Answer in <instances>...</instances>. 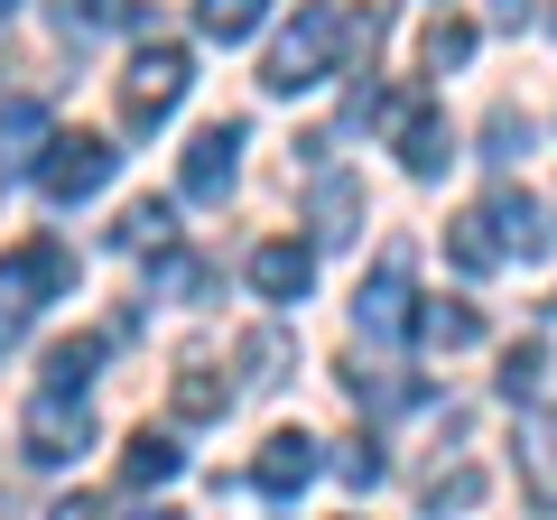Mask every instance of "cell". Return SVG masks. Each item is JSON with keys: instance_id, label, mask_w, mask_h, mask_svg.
Wrapping results in <instances>:
<instances>
[{"instance_id": "obj_1", "label": "cell", "mask_w": 557, "mask_h": 520, "mask_svg": "<svg viewBox=\"0 0 557 520\" xmlns=\"http://www.w3.org/2000/svg\"><path fill=\"white\" fill-rule=\"evenodd\" d=\"M335 75H344V20H335V0H307L298 28H278L260 84H270V94H317V84H335Z\"/></svg>"}, {"instance_id": "obj_2", "label": "cell", "mask_w": 557, "mask_h": 520, "mask_svg": "<svg viewBox=\"0 0 557 520\" xmlns=\"http://www.w3.org/2000/svg\"><path fill=\"white\" fill-rule=\"evenodd\" d=\"M57 298H75V251L38 233V242H20V251L0 260V344L20 335L28 317H47Z\"/></svg>"}, {"instance_id": "obj_3", "label": "cell", "mask_w": 557, "mask_h": 520, "mask_svg": "<svg viewBox=\"0 0 557 520\" xmlns=\"http://www.w3.org/2000/svg\"><path fill=\"white\" fill-rule=\"evenodd\" d=\"M186 84H196V57H186L177 38H149L131 65H121V121H131V131H159V121L186 102Z\"/></svg>"}, {"instance_id": "obj_4", "label": "cell", "mask_w": 557, "mask_h": 520, "mask_svg": "<svg viewBox=\"0 0 557 520\" xmlns=\"http://www.w3.org/2000/svg\"><path fill=\"white\" fill-rule=\"evenodd\" d=\"M112 168H121V149L102 140V131H57V140L38 149V168H28V177H38L47 205H84V196H102V186H112Z\"/></svg>"}, {"instance_id": "obj_5", "label": "cell", "mask_w": 557, "mask_h": 520, "mask_svg": "<svg viewBox=\"0 0 557 520\" xmlns=\"http://www.w3.org/2000/svg\"><path fill=\"white\" fill-rule=\"evenodd\" d=\"M391 121V140H399V168H409V177H446V159H456V131H446L437 121V102H362V121Z\"/></svg>"}, {"instance_id": "obj_6", "label": "cell", "mask_w": 557, "mask_h": 520, "mask_svg": "<svg viewBox=\"0 0 557 520\" xmlns=\"http://www.w3.org/2000/svg\"><path fill=\"white\" fill-rule=\"evenodd\" d=\"M84 446H94V409L38 391V400H28V419H20V456H28V465H75Z\"/></svg>"}, {"instance_id": "obj_7", "label": "cell", "mask_w": 557, "mask_h": 520, "mask_svg": "<svg viewBox=\"0 0 557 520\" xmlns=\"http://www.w3.org/2000/svg\"><path fill=\"white\" fill-rule=\"evenodd\" d=\"M409 317H418V298H409V242H391L381 270L354 288V325H362L372 344H391V335H409Z\"/></svg>"}, {"instance_id": "obj_8", "label": "cell", "mask_w": 557, "mask_h": 520, "mask_svg": "<svg viewBox=\"0 0 557 520\" xmlns=\"http://www.w3.org/2000/svg\"><path fill=\"white\" fill-rule=\"evenodd\" d=\"M317 474H325V437H307V428H270V437H260V456H251L260 502H298Z\"/></svg>"}, {"instance_id": "obj_9", "label": "cell", "mask_w": 557, "mask_h": 520, "mask_svg": "<svg viewBox=\"0 0 557 520\" xmlns=\"http://www.w3.org/2000/svg\"><path fill=\"white\" fill-rule=\"evenodd\" d=\"M483 233H493L502 260H539L557 242V223H548V205H539L530 186H493V196H483Z\"/></svg>"}, {"instance_id": "obj_10", "label": "cell", "mask_w": 557, "mask_h": 520, "mask_svg": "<svg viewBox=\"0 0 557 520\" xmlns=\"http://www.w3.org/2000/svg\"><path fill=\"white\" fill-rule=\"evenodd\" d=\"M242 140H251L242 121H205L196 140H186V168H177V186H186L196 205H223V196H233V168H242Z\"/></svg>"}, {"instance_id": "obj_11", "label": "cell", "mask_w": 557, "mask_h": 520, "mask_svg": "<svg viewBox=\"0 0 557 520\" xmlns=\"http://www.w3.org/2000/svg\"><path fill=\"white\" fill-rule=\"evenodd\" d=\"M57 140V112H47L38 94H20V102H0V177H28L38 168V149Z\"/></svg>"}, {"instance_id": "obj_12", "label": "cell", "mask_w": 557, "mask_h": 520, "mask_svg": "<svg viewBox=\"0 0 557 520\" xmlns=\"http://www.w3.org/2000/svg\"><path fill=\"white\" fill-rule=\"evenodd\" d=\"M251 288L270 307H298L307 288H317V251H307V242H260L251 251Z\"/></svg>"}, {"instance_id": "obj_13", "label": "cell", "mask_w": 557, "mask_h": 520, "mask_svg": "<svg viewBox=\"0 0 557 520\" xmlns=\"http://www.w3.org/2000/svg\"><path fill=\"white\" fill-rule=\"evenodd\" d=\"M520 493H530V511H557V409L520 428Z\"/></svg>"}, {"instance_id": "obj_14", "label": "cell", "mask_w": 557, "mask_h": 520, "mask_svg": "<svg viewBox=\"0 0 557 520\" xmlns=\"http://www.w3.org/2000/svg\"><path fill=\"white\" fill-rule=\"evenodd\" d=\"M168 409H177L186 428H205V419H223V409H233V381H223L214 362H177V381H168Z\"/></svg>"}, {"instance_id": "obj_15", "label": "cell", "mask_w": 557, "mask_h": 520, "mask_svg": "<svg viewBox=\"0 0 557 520\" xmlns=\"http://www.w3.org/2000/svg\"><path fill=\"white\" fill-rule=\"evenodd\" d=\"M177 474H186V446L168 437V428H139L131 456H121V483H131V493H159V483H177Z\"/></svg>"}, {"instance_id": "obj_16", "label": "cell", "mask_w": 557, "mask_h": 520, "mask_svg": "<svg viewBox=\"0 0 557 520\" xmlns=\"http://www.w3.org/2000/svg\"><path fill=\"white\" fill-rule=\"evenodd\" d=\"M409 335L428 344V354H456V344H474V335H483V317H474L465 298H428V307L409 317Z\"/></svg>"}, {"instance_id": "obj_17", "label": "cell", "mask_w": 557, "mask_h": 520, "mask_svg": "<svg viewBox=\"0 0 557 520\" xmlns=\"http://www.w3.org/2000/svg\"><path fill=\"white\" fill-rule=\"evenodd\" d=\"M102 344H112V335H65V344H47V391H57V400H84V381L102 372Z\"/></svg>"}, {"instance_id": "obj_18", "label": "cell", "mask_w": 557, "mask_h": 520, "mask_svg": "<svg viewBox=\"0 0 557 520\" xmlns=\"http://www.w3.org/2000/svg\"><path fill=\"white\" fill-rule=\"evenodd\" d=\"M307 223H317V251L354 242V223H362V186H354V177H325V186H317V205H307Z\"/></svg>"}, {"instance_id": "obj_19", "label": "cell", "mask_w": 557, "mask_h": 520, "mask_svg": "<svg viewBox=\"0 0 557 520\" xmlns=\"http://www.w3.org/2000/svg\"><path fill=\"white\" fill-rule=\"evenodd\" d=\"M112 242H121V251H177V205H168V196H139L131 214L112 223Z\"/></svg>"}, {"instance_id": "obj_20", "label": "cell", "mask_w": 557, "mask_h": 520, "mask_svg": "<svg viewBox=\"0 0 557 520\" xmlns=\"http://www.w3.org/2000/svg\"><path fill=\"white\" fill-rule=\"evenodd\" d=\"M288 372H298V344L278 335V325H251V335H242V381H251V391H278Z\"/></svg>"}, {"instance_id": "obj_21", "label": "cell", "mask_w": 557, "mask_h": 520, "mask_svg": "<svg viewBox=\"0 0 557 520\" xmlns=\"http://www.w3.org/2000/svg\"><path fill=\"white\" fill-rule=\"evenodd\" d=\"M65 38H112V28H139V0H57Z\"/></svg>"}, {"instance_id": "obj_22", "label": "cell", "mask_w": 557, "mask_h": 520, "mask_svg": "<svg viewBox=\"0 0 557 520\" xmlns=\"http://www.w3.org/2000/svg\"><path fill=\"white\" fill-rule=\"evenodd\" d=\"M260 20H270V0H196V28H205L214 47H242Z\"/></svg>"}, {"instance_id": "obj_23", "label": "cell", "mask_w": 557, "mask_h": 520, "mask_svg": "<svg viewBox=\"0 0 557 520\" xmlns=\"http://www.w3.org/2000/svg\"><path fill=\"white\" fill-rule=\"evenodd\" d=\"M474 57V20H428V38H418V65H428V75H456V65Z\"/></svg>"}, {"instance_id": "obj_24", "label": "cell", "mask_w": 557, "mask_h": 520, "mask_svg": "<svg viewBox=\"0 0 557 520\" xmlns=\"http://www.w3.org/2000/svg\"><path fill=\"white\" fill-rule=\"evenodd\" d=\"M539 381H548V335H520L511 354H502V381H493V391H502V400H530Z\"/></svg>"}, {"instance_id": "obj_25", "label": "cell", "mask_w": 557, "mask_h": 520, "mask_svg": "<svg viewBox=\"0 0 557 520\" xmlns=\"http://www.w3.org/2000/svg\"><path fill=\"white\" fill-rule=\"evenodd\" d=\"M446 251H456V270H502V251H493V233H483V205H465L456 223H446Z\"/></svg>"}, {"instance_id": "obj_26", "label": "cell", "mask_w": 557, "mask_h": 520, "mask_svg": "<svg viewBox=\"0 0 557 520\" xmlns=\"http://www.w3.org/2000/svg\"><path fill=\"white\" fill-rule=\"evenodd\" d=\"M196 288H205L196 251H149V298H196Z\"/></svg>"}, {"instance_id": "obj_27", "label": "cell", "mask_w": 557, "mask_h": 520, "mask_svg": "<svg viewBox=\"0 0 557 520\" xmlns=\"http://www.w3.org/2000/svg\"><path fill=\"white\" fill-rule=\"evenodd\" d=\"M474 502H483V474H474V465H456V474H437L428 493H418V511L446 520V511H474Z\"/></svg>"}, {"instance_id": "obj_28", "label": "cell", "mask_w": 557, "mask_h": 520, "mask_svg": "<svg viewBox=\"0 0 557 520\" xmlns=\"http://www.w3.org/2000/svg\"><path fill=\"white\" fill-rule=\"evenodd\" d=\"M520 149H530V112H511V102H493V121H483V159L511 168Z\"/></svg>"}, {"instance_id": "obj_29", "label": "cell", "mask_w": 557, "mask_h": 520, "mask_svg": "<svg viewBox=\"0 0 557 520\" xmlns=\"http://www.w3.org/2000/svg\"><path fill=\"white\" fill-rule=\"evenodd\" d=\"M335 474L354 483V493H372V483H381V446H372V437H344V446H335Z\"/></svg>"}, {"instance_id": "obj_30", "label": "cell", "mask_w": 557, "mask_h": 520, "mask_svg": "<svg viewBox=\"0 0 557 520\" xmlns=\"http://www.w3.org/2000/svg\"><path fill=\"white\" fill-rule=\"evenodd\" d=\"M493 20H502V28H520V20H530V0H493Z\"/></svg>"}, {"instance_id": "obj_31", "label": "cell", "mask_w": 557, "mask_h": 520, "mask_svg": "<svg viewBox=\"0 0 557 520\" xmlns=\"http://www.w3.org/2000/svg\"><path fill=\"white\" fill-rule=\"evenodd\" d=\"M47 520H94V502H57V511H47Z\"/></svg>"}, {"instance_id": "obj_32", "label": "cell", "mask_w": 557, "mask_h": 520, "mask_svg": "<svg viewBox=\"0 0 557 520\" xmlns=\"http://www.w3.org/2000/svg\"><path fill=\"white\" fill-rule=\"evenodd\" d=\"M131 520H177V511H168V502H149V511H131Z\"/></svg>"}, {"instance_id": "obj_33", "label": "cell", "mask_w": 557, "mask_h": 520, "mask_svg": "<svg viewBox=\"0 0 557 520\" xmlns=\"http://www.w3.org/2000/svg\"><path fill=\"white\" fill-rule=\"evenodd\" d=\"M548 38H557V10H548Z\"/></svg>"}, {"instance_id": "obj_34", "label": "cell", "mask_w": 557, "mask_h": 520, "mask_svg": "<svg viewBox=\"0 0 557 520\" xmlns=\"http://www.w3.org/2000/svg\"><path fill=\"white\" fill-rule=\"evenodd\" d=\"M0 10H20V0H0Z\"/></svg>"}]
</instances>
